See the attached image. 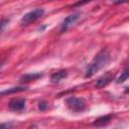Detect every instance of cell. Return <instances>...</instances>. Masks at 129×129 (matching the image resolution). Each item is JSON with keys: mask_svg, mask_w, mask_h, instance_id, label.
Returning a JSON list of instances; mask_svg holds the SVG:
<instances>
[{"mask_svg": "<svg viewBox=\"0 0 129 129\" xmlns=\"http://www.w3.org/2000/svg\"><path fill=\"white\" fill-rule=\"evenodd\" d=\"M111 61V55L110 52L107 49H103L101 50L96 56L95 58L92 60V62L89 64L85 77L86 78H92L94 75H96L99 71H101L103 68H105L109 62Z\"/></svg>", "mask_w": 129, "mask_h": 129, "instance_id": "cell-1", "label": "cell"}, {"mask_svg": "<svg viewBox=\"0 0 129 129\" xmlns=\"http://www.w3.org/2000/svg\"><path fill=\"white\" fill-rule=\"evenodd\" d=\"M66 104H67L68 108L72 112H75V113L83 112L87 107L86 100L84 98H80V97H69L66 101Z\"/></svg>", "mask_w": 129, "mask_h": 129, "instance_id": "cell-2", "label": "cell"}, {"mask_svg": "<svg viewBox=\"0 0 129 129\" xmlns=\"http://www.w3.org/2000/svg\"><path fill=\"white\" fill-rule=\"evenodd\" d=\"M44 13V10L42 8H35L29 12H27L26 14H24L20 20V24L22 26L28 25L34 21H36L38 18H40Z\"/></svg>", "mask_w": 129, "mask_h": 129, "instance_id": "cell-3", "label": "cell"}, {"mask_svg": "<svg viewBox=\"0 0 129 129\" xmlns=\"http://www.w3.org/2000/svg\"><path fill=\"white\" fill-rule=\"evenodd\" d=\"M80 17H81V13H80V12H75V13L70 14L69 16H67V17L63 19V21H62V23H61V25H60L59 32H60V33L66 32L73 24H75V23L77 22V20H78Z\"/></svg>", "mask_w": 129, "mask_h": 129, "instance_id": "cell-4", "label": "cell"}, {"mask_svg": "<svg viewBox=\"0 0 129 129\" xmlns=\"http://www.w3.org/2000/svg\"><path fill=\"white\" fill-rule=\"evenodd\" d=\"M25 104H26V100L24 98H14L9 102L8 107L11 111L21 112L25 108Z\"/></svg>", "mask_w": 129, "mask_h": 129, "instance_id": "cell-5", "label": "cell"}, {"mask_svg": "<svg viewBox=\"0 0 129 129\" xmlns=\"http://www.w3.org/2000/svg\"><path fill=\"white\" fill-rule=\"evenodd\" d=\"M114 79H115V75L112 74L111 72H108L107 74H105L104 76H102V77L97 81L95 87H96L97 89H102V88L108 86L112 81H114Z\"/></svg>", "mask_w": 129, "mask_h": 129, "instance_id": "cell-6", "label": "cell"}, {"mask_svg": "<svg viewBox=\"0 0 129 129\" xmlns=\"http://www.w3.org/2000/svg\"><path fill=\"white\" fill-rule=\"evenodd\" d=\"M68 77V72L67 70H60V71H57L55 73H53L50 77V81L51 83L55 84V83H59L61 80L66 79Z\"/></svg>", "mask_w": 129, "mask_h": 129, "instance_id": "cell-7", "label": "cell"}, {"mask_svg": "<svg viewBox=\"0 0 129 129\" xmlns=\"http://www.w3.org/2000/svg\"><path fill=\"white\" fill-rule=\"evenodd\" d=\"M112 118H113V116H112V115H105V116H101V117L97 118V119L93 122V126H95V127H103V126L107 125V124L111 121V119H112Z\"/></svg>", "mask_w": 129, "mask_h": 129, "instance_id": "cell-8", "label": "cell"}, {"mask_svg": "<svg viewBox=\"0 0 129 129\" xmlns=\"http://www.w3.org/2000/svg\"><path fill=\"white\" fill-rule=\"evenodd\" d=\"M43 75L40 73H32V74H25L20 77V82H31V81H36L37 79H40Z\"/></svg>", "mask_w": 129, "mask_h": 129, "instance_id": "cell-9", "label": "cell"}, {"mask_svg": "<svg viewBox=\"0 0 129 129\" xmlns=\"http://www.w3.org/2000/svg\"><path fill=\"white\" fill-rule=\"evenodd\" d=\"M28 89V87L26 86H18V87H13V88H10V89H6V90H3L1 91V96H4V95H10V94H14V93H19V92H24Z\"/></svg>", "mask_w": 129, "mask_h": 129, "instance_id": "cell-10", "label": "cell"}, {"mask_svg": "<svg viewBox=\"0 0 129 129\" xmlns=\"http://www.w3.org/2000/svg\"><path fill=\"white\" fill-rule=\"evenodd\" d=\"M127 79H129V67H127L122 73H121V76L118 78L117 80V84H122L124 83Z\"/></svg>", "mask_w": 129, "mask_h": 129, "instance_id": "cell-11", "label": "cell"}, {"mask_svg": "<svg viewBox=\"0 0 129 129\" xmlns=\"http://www.w3.org/2000/svg\"><path fill=\"white\" fill-rule=\"evenodd\" d=\"M48 108V103L47 102H45V101H40L39 103H38V109L40 110V111H44V110H46Z\"/></svg>", "mask_w": 129, "mask_h": 129, "instance_id": "cell-12", "label": "cell"}, {"mask_svg": "<svg viewBox=\"0 0 129 129\" xmlns=\"http://www.w3.org/2000/svg\"><path fill=\"white\" fill-rule=\"evenodd\" d=\"M12 126V123H2L0 126V129H10Z\"/></svg>", "mask_w": 129, "mask_h": 129, "instance_id": "cell-13", "label": "cell"}, {"mask_svg": "<svg viewBox=\"0 0 129 129\" xmlns=\"http://www.w3.org/2000/svg\"><path fill=\"white\" fill-rule=\"evenodd\" d=\"M8 21H9L8 19H4V18L1 20V29H2V30L4 29V26L6 25V23H8Z\"/></svg>", "mask_w": 129, "mask_h": 129, "instance_id": "cell-14", "label": "cell"}, {"mask_svg": "<svg viewBox=\"0 0 129 129\" xmlns=\"http://www.w3.org/2000/svg\"><path fill=\"white\" fill-rule=\"evenodd\" d=\"M28 129H37V125L32 124L31 126H29V127H28Z\"/></svg>", "mask_w": 129, "mask_h": 129, "instance_id": "cell-15", "label": "cell"}, {"mask_svg": "<svg viewBox=\"0 0 129 129\" xmlns=\"http://www.w3.org/2000/svg\"><path fill=\"white\" fill-rule=\"evenodd\" d=\"M125 93H129V87H127V88H126V90H125Z\"/></svg>", "mask_w": 129, "mask_h": 129, "instance_id": "cell-16", "label": "cell"}]
</instances>
